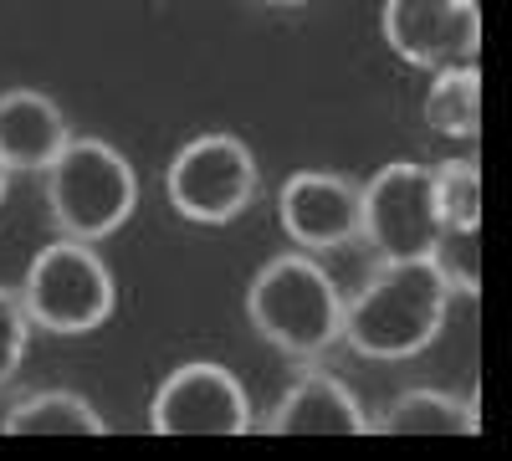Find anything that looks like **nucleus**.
I'll return each mask as SVG.
<instances>
[{
    "mask_svg": "<svg viewBox=\"0 0 512 461\" xmlns=\"http://www.w3.org/2000/svg\"><path fill=\"white\" fill-rule=\"evenodd\" d=\"M451 298L456 292L446 287L431 257L379 262L354 298H344L338 344H349L359 359L374 364H405L441 339Z\"/></svg>",
    "mask_w": 512,
    "mask_h": 461,
    "instance_id": "nucleus-1",
    "label": "nucleus"
},
{
    "mask_svg": "<svg viewBox=\"0 0 512 461\" xmlns=\"http://www.w3.org/2000/svg\"><path fill=\"white\" fill-rule=\"evenodd\" d=\"M246 323L287 359H318L338 344L344 292L313 251H282L262 262L246 287Z\"/></svg>",
    "mask_w": 512,
    "mask_h": 461,
    "instance_id": "nucleus-2",
    "label": "nucleus"
},
{
    "mask_svg": "<svg viewBox=\"0 0 512 461\" xmlns=\"http://www.w3.org/2000/svg\"><path fill=\"white\" fill-rule=\"evenodd\" d=\"M41 190H47L57 236H77L93 246L118 236L139 205V175L128 154L93 134H72L57 149V159L41 170Z\"/></svg>",
    "mask_w": 512,
    "mask_h": 461,
    "instance_id": "nucleus-3",
    "label": "nucleus"
},
{
    "mask_svg": "<svg viewBox=\"0 0 512 461\" xmlns=\"http://www.w3.org/2000/svg\"><path fill=\"white\" fill-rule=\"evenodd\" d=\"M16 298H21L31 328L57 333V339H77V333H93L113 318L118 282L93 241L57 236L26 262Z\"/></svg>",
    "mask_w": 512,
    "mask_h": 461,
    "instance_id": "nucleus-4",
    "label": "nucleus"
},
{
    "mask_svg": "<svg viewBox=\"0 0 512 461\" xmlns=\"http://www.w3.org/2000/svg\"><path fill=\"white\" fill-rule=\"evenodd\" d=\"M256 195H262L256 154L246 149V139L226 129L195 134L190 144L175 149V159L164 170L169 211L190 226H231L256 205Z\"/></svg>",
    "mask_w": 512,
    "mask_h": 461,
    "instance_id": "nucleus-5",
    "label": "nucleus"
},
{
    "mask_svg": "<svg viewBox=\"0 0 512 461\" xmlns=\"http://www.w3.org/2000/svg\"><path fill=\"white\" fill-rule=\"evenodd\" d=\"M359 241L379 262H415L431 257L441 241V211L431 195V164L390 159L359 185Z\"/></svg>",
    "mask_w": 512,
    "mask_h": 461,
    "instance_id": "nucleus-6",
    "label": "nucleus"
},
{
    "mask_svg": "<svg viewBox=\"0 0 512 461\" xmlns=\"http://www.w3.org/2000/svg\"><path fill=\"white\" fill-rule=\"evenodd\" d=\"M154 436H246L256 431V410L241 374L216 359H190L169 369L149 395Z\"/></svg>",
    "mask_w": 512,
    "mask_h": 461,
    "instance_id": "nucleus-7",
    "label": "nucleus"
},
{
    "mask_svg": "<svg viewBox=\"0 0 512 461\" xmlns=\"http://www.w3.org/2000/svg\"><path fill=\"white\" fill-rule=\"evenodd\" d=\"M384 47L410 67H451L477 62L482 52V11L477 0H384L379 11Z\"/></svg>",
    "mask_w": 512,
    "mask_h": 461,
    "instance_id": "nucleus-8",
    "label": "nucleus"
},
{
    "mask_svg": "<svg viewBox=\"0 0 512 461\" xmlns=\"http://www.w3.org/2000/svg\"><path fill=\"white\" fill-rule=\"evenodd\" d=\"M277 226L297 251H338L359 241V185L338 170H297L277 190Z\"/></svg>",
    "mask_w": 512,
    "mask_h": 461,
    "instance_id": "nucleus-9",
    "label": "nucleus"
},
{
    "mask_svg": "<svg viewBox=\"0 0 512 461\" xmlns=\"http://www.w3.org/2000/svg\"><path fill=\"white\" fill-rule=\"evenodd\" d=\"M256 431H267V436H369V410L328 369H303L277 395L267 421H256Z\"/></svg>",
    "mask_w": 512,
    "mask_h": 461,
    "instance_id": "nucleus-10",
    "label": "nucleus"
},
{
    "mask_svg": "<svg viewBox=\"0 0 512 461\" xmlns=\"http://www.w3.org/2000/svg\"><path fill=\"white\" fill-rule=\"evenodd\" d=\"M72 139V123L57 98L41 88H6L0 93V159L11 175H41Z\"/></svg>",
    "mask_w": 512,
    "mask_h": 461,
    "instance_id": "nucleus-11",
    "label": "nucleus"
},
{
    "mask_svg": "<svg viewBox=\"0 0 512 461\" xmlns=\"http://www.w3.org/2000/svg\"><path fill=\"white\" fill-rule=\"evenodd\" d=\"M482 405L477 395L451 390H400L379 415H369V436H477Z\"/></svg>",
    "mask_w": 512,
    "mask_h": 461,
    "instance_id": "nucleus-12",
    "label": "nucleus"
},
{
    "mask_svg": "<svg viewBox=\"0 0 512 461\" xmlns=\"http://www.w3.org/2000/svg\"><path fill=\"white\" fill-rule=\"evenodd\" d=\"M425 129L441 139L472 144L482 134V72L477 62H451L431 72L425 88Z\"/></svg>",
    "mask_w": 512,
    "mask_h": 461,
    "instance_id": "nucleus-13",
    "label": "nucleus"
},
{
    "mask_svg": "<svg viewBox=\"0 0 512 461\" xmlns=\"http://www.w3.org/2000/svg\"><path fill=\"white\" fill-rule=\"evenodd\" d=\"M0 431L6 436H108V421L98 415L93 400H82L72 390H36L6 410Z\"/></svg>",
    "mask_w": 512,
    "mask_h": 461,
    "instance_id": "nucleus-14",
    "label": "nucleus"
},
{
    "mask_svg": "<svg viewBox=\"0 0 512 461\" xmlns=\"http://www.w3.org/2000/svg\"><path fill=\"white\" fill-rule=\"evenodd\" d=\"M431 195L441 211V231H482V164L477 159L431 164Z\"/></svg>",
    "mask_w": 512,
    "mask_h": 461,
    "instance_id": "nucleus-15",
    "label": "nucleus"
},
{
    "mask_svg": "<svg viewBox=\"0 0 512 461\" xmlns=\"http://www.w3.org/2000/svg\"><path fill=\"white\" fill-rule=\"evenodd\" d=\"M436 272L446 277V287L456 298H477L482 292V251H477V231H441L436 251H431Z\"/></svg>",
    "mask_w": 512,
    "mask_h": 461,
    "instance_id": "nucleus-16",
    "label": "nucleus"
},
{
    "mask_svg": "<svg viewBox=\"0 0 512 461\" xmlns=\"http://www.w3.org/2000/svg\"><path fill=\"white\" fill-rule=\"evenodd\" d=\"M31 333H36V328H31L21 298H16V287L0 282V390H6L16 374H21L26 349H31Z\"/></svg>",
    "mask_w": 512,
    "mask_h": 461,
    "instance_id": "nucleus-17",
    "label": "nucleus"
},
{
    "mask_svg": "<svg viewBox=\"0 0 512 461\" xmlns=\"http://www.w3.org/2000/svg\"><path fill=\"white\" fill-rule=\"evenodd\" d=\"M6 195H11V164L0 159V205H6Z\"/></svg>",
    "mask_w": 512,
    "mask_h": 461,
    "instance_id": "nucleus-18",
    "label": "nucleus"
},
{
    "mask_svg": "<svg viewBox=\"0 0 512 461\" xmlns=\"http://www.w3.org/2000/svg\"><path fill=\"white\" fill-rule=\"evenodd\" d=\"M256 6H282L287 11V6H308V0H256Z\"/></svg>",
    "mask_w": 512,
    "mask_h": 461,
    "instance_id": "nucleus-19",
    "label": "nucleus"
}]
</instances>
